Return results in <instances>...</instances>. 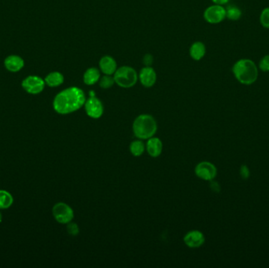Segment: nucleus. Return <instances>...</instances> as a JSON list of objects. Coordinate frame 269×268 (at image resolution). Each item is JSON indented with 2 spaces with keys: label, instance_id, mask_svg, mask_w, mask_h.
Masks as SVG:
<instances>
[{
  "label": "nucleus",
  "instance_id": "obj_1",
  "mask_svg": "<svg viewBox=\"0 0 269 268\" xmlns=\"http://www.w3.org/2000/svg\"><path fill=\"white\" fill-rule=\"evenodd\" d=\"M85 102L84 90L78 87H70L56 94L53 101V108L57 113L67 115L78 111L84 106Z\"/></svg>",
  "mask_w": 269,
  "mask_h": 268
},
{
  "label": "nucleus",
  "instance_id": "obj_2",
  "mask_svg": "<svg viewBox=\"0 0 269 268\" xmlns=\"http://www.w3.org/2000/svg\"><path fill=\"white\" fill-rule=\"evenodd\" d=\"M232 73L239 84L250 86L257 82L260 71L257 63L253 60L243 58L234 63Z\"/></svg>",
  "mask_w": 269,
  "mask_h": 268
},
{
  "label": "nucleus",
  "instance_id": "obj_3",
  "mask_svg": "<svg viewBox=\"0 0 269 268\" xmlns=\"http://www.w3.org/2000/svg\"><path fill=\"white\" fill-rule=\"evenodd\" d=\"M133 133L140 139H149L158 130L156 119L149 114H142L136 118L132 125Z\"/></svg>",
  "mask_w": 269,
  "mask_h": 268
},
{
  "label": "nucleus",
  "instance_id": "obj_4",
  "mask_svg": "<svg viewBox=\"0 0 269 268\" xmlns=\"http://www.w3.org/2000/svg\"><path fill=\"white\" fill-rule=\"evenodd\" d=\"M113 75L115 84L122 88H132L139 80L136 69L127 65L117 68Z\"/></svg>",
  "mask_w": 269,
  "mask_h": 268
},
{
  "label": "nucleus",
  "instance_id": "obj_5",
  "mask_svg": "<svg viewBox=\"0 0 269 268\" xmlns=\"http://www.w3.org/2000/svg\"><path fill=\"white\" fill-rule=\"evenodd\" d=\"M203 17L207 23L211 25L222 23L226 19L225 6L213 3L205 10Z\"/></svg>",
  "mask_w": 269,
  "mask_h": 268
},
{
  "label": "nucleus",
  "instance_id": "obj_6",
  "mask_svg": "<svg viewBox=\"0 0 269 268\" xmlns=\"http://www.w3.org/2000/svg\"><path fill=\"white\" fill-rule=\"evenodd\" d=\"M52 214L54 220L62 224L72 222L74 217L73 208L64 202L55 204L52 208Z\"/></svg>",
  "mask_w": 269,
  "mask_h": 268
},
{
  "label": "nucleus",
  "instance_id": "obj_7",
  "mask_svg": "<svg viewBox=\"0 0 269 268\" xmlns=\"http://www.w3.org/2000/svg\"><path fill=\"white\" fill-rule=\"evenodd\" d=\"M46 86L44 79L39 75H29L21 82V87L30 94H39L43 92Z\"/></svg>",
  "mask_w": 269,
  "mask_h": 268
},
{
  "label": "nucleus",
  "instance_id": "obj_8",
  "mask_svg": "<svg viewBox=\"0 0 269 268\" xmlns=\"http://www.w3.org/2000/svg\"><path fill=\"white\" fill-rule=\"evenodd\" d=\"M84 109L87 115L93 119L100 118L104 112V107L102 105V102L95 95H92L89 99H86Z\"/></svg>",
  "mask_w": 269,
  "mask_h": 268
},
{
  "label": "nucleus",
  "instance_id": "obj_9",
  "mask_svg": "<svg viewBox=\"0 0 269 268\" xmlns=\"http://www.w3.org/2000/svg\"><path fill=\"white\" fill-rule=\"evenodd\" d=\"M194 172L198 178L207 181L213 180L217 174V170L215 165L209 162H203L198 164L195 167Z\"/></svg>",
  "mask_w": 269,
  "mask_h": 268
},
{
  "label": "nucleus",
  "instance_id": "obj_10",
  "mask_svg": "<svg viewBox=\"0 0 269 268\" xmlns=\"http://www.w3.org/2000/svg\"><path fill=\"white\" fill-rule=\"evenodd\" d=\"M138 77L144 88H152L157 81L156 72L151 66H145L140 70Z\"/></svg>",
  "mask_w": 269,
  "mask_h": 268
},
{
  "label": "nucleus",
  "instance_id": "obj_11",
  "mask_svg": "<svg viewBox=\"0 0 269 268\" xmlns=\"http://www.w3.org/2000/svg\"><path fill=\"white\" fill-rule=\"evenodd\" d=\"M99 70L104 75H113L117 69V61L113 57L110 55H105L102 57L98 62Z\"/></svg>",
  "mask_w": 269,
  "mask_h": 268
},
{
  "label": "nucleus",
  "instance_id": "obj_12",
  "mask_svg": "<svg viewBox=\"0 0 269 268\" xmlns=\"http://www.w3.org/2000/svg\"><path fill=\"white\" fill-rule=\"evenodd\" d=\"M184 243L188 247L195 249L199 248L204 244L205 236L199 231H191L187 234L184 238Z\"/></svg>",
  "mask_w": 269,
  "mask_h": 268
},
{
  "label": "nucleus",
  "instance_id": "obj_13",
  "mask_svg": "<svg viewBox=\"0 0 269 268\" xmlns=\"http://www.w3.org/2000/svg\"><path fill=\"white\" fill-rule=\"evenodd\" d=\"M4 66L7 71L18 73L25 66V61L19 55H9L4 60Z\"/></svg>",
  "mask_w": 269,
  "mask_h": 268
},
{
  "label": "nucleus",
  "instance_id": "obj_14",
  "mask_svg": "<svg viewBox=\"0 0 269 268\" xmlns=\"http://www.w3.org/2000/svg\"><path fill=\"white\" fill-rule=\"evenodd\" d=\"M146 149L149 155L152 157H158L161 155L163 149L162 142L158 138H149L146 145Z\"/></svg>",
  "mask_w": 269,
  "mask_h": 268
},
{
  "label": "nucleus",
  "instance_id": "obj_15",
  "mask_svg": "<svg viewBox=\"0 0 269 268\" xmlns=\"http://www.w3.org/2000/svg\"><path fill=\"white\" fill-rule=\"evenodd\" d=\"M190 58L194 61H201L206 54V46L204 43L196 41L193 43L189 50Z\"/></svg>",
  "mask_w": 269,
  "mask_h": 268
},
{
  "label": "nucleus",
  "instance_id": "obj_16",
  "mask_svg": "<svg viewBox=\"0 0 269 268\" xmlns=\"http://www.w3.org/2000/svg\"><path fill=\"white\" fill-rule=\"evenodd\" d=\"M101 78V71L95 67L88 68L84 72L83 80L88 86H92L97 84Z\"/></svg>",
  "mask_w": 269,
  "mask_h": 268
},
{
  "label": "nucleus",
  "instance_id": "obj_17",
  "mask_svg": "<svg viewBox=\"0 0 269 268\" xmlns=\"http://www.w3.org/2000/svg\"><path fill=\"white\" fill-rule=\"evenodd\" d=\"M65 77L62 73L58 71L51 72L44 78L45 84L50 88H57L64 83Z\"/></svg>",
  "mask_w": 269,
  "mask_h": 268
},
{
  "label": "nucleus",
  "instance_id": "obj_18",
  "mask_svg": "<svg viewBox=\"0 0 269 268\" xmlns=\"http://www.w3.org/2000/svg\"><path fill=\"white\" fill-rule=\"evenodd\" d=\"M225 8L226 19H228L230 21H237L242 17V11L236 5H227L225 6Z\"/></svg>",
  "mask_w": 269,
  "mask_h": 268
},
{
  "label": "nucleus",
  "instance_id": "obj_19",
  "mask_svg": "<svg viewBox=\"0 0 269 268\" xmlns=\"http://www.w3.org/2000/svg\"><path fill=\"white\" fill-rule=\"evenodd\" d=\"M14 204V197L8 191L0 190V209H7Z\"/></svg>",
  "mask_w": 269,
  "mask_h": 268
},
{
  "label": "nucleus",
  "instance_id": "obj_20",
  "mask_svg": "<svg viewBox=\"0 0 269 268\" xmlns=\"http://www.w3.org/2000/svg\"><path fill=\"white\" fill-rule=\"evenodd\" d=\"M146 149L145 145L142 143V141L136 140L132 142L130 144V151L132 153V155L135 157H140L142 155Z\"/></svg>",
  "mask_w": 269,
  "mask_h": 268
},
{
  "label": "nucleus",
  "instance_id": "obj_21",
  "mask_svg": "<svg viewBox=\"0 0 269 268\" xmlns=\"http://www.w3.org/2000/svg\"><path fill=\"white\" fill-rule=\"evenodd\" d=\"M98 82H99V86L102 89H109L112 88L115 84L113 75H104L103 76H101L100 80Z\"/></svg>",
  "mask_w": 269,
  "mask_h": 268
},
{
  "label": "nucleus",
  "instance_id": "obj_22",
  "mask_svg": "<svg viewBox=\"0 0 269 268\" xmlns=\"http://www.w3.org/2000/svg\"><path fill=\"white\" fill-rule=\"evenodd\" d=\"M259 21L261 26L265 30H269V6L265 7L260 14Z\"/></svg>",
  "mask_w": 269,
  "mask_h": 268
},
{
  "label": "nucleus",
  "instance_id": "obj_23",
  "mask_svg": "<svg viewBox=\"0 0 269 268\" xmlns=\"http://www.w3.org/2000/svg\"><path fill=\"white\" fill-rule=\"evenodd\" d=\"M257 66H258L259 71L262 73H269V55H264L260 59Z\"/></svg>",
  "mask_w": 269,
  "mask_h": 268
},
{
  "label": "nucleus",
  "instance_id": "obj_24",
  "mask_svg": "<svg viewBox=\"0 0 269 268\" xmlns=\"http://www.w3.org/2000/svg\"><path fill=\"white\" fill-rule=\"evenodd\" d=\"M66 229L68 234L72 235V236H76V235H78L79 234V226L75 223L70 222L69 223H67Z\"/></svg>",
  "mask_w": 269,
  "mask_h": 268
},
{
  "label": "nucleus",
  "instance_id": "obj_25",
  "mask_svg": "<svg viewBox=\"0 0 269 268\" xmlns=\"http://www.w3.org/2000/svg\"><path fill=\"white\" fill-rule=\"evenodd\" d=\"M153 61H154L153 56L150 55V54H147V55L144 56L143 63L144 65H146V66H150V65H152Z\"/></svg>",
  "mask_w": 269,
  "mask_h": 268
},
{
  "label": "nucleus",
  "instance_id": "obj_26",
  "mask_svg": "<svg viewBox=\"0 0 269 268\" xmlns=\"http://www.w3.org/2000/svg\"><path fill=\"white\" fill-rule=\"evenodd\" d=\"M240 173H241L242 178L246 179L248 177L249 174H250V171H249L246 166H242V168L240 170Z\"/></svg>",
  "mask_w": 269,
  "mask_h": 268
},
{
  "label": "nucleus",
  "instance_id": "obj_27",
  "mask_svg": "<svg viewBox=\"0 0 269 268\" xmlns=\"http://www.w3.org/2000/svg\"><path fill=\"white\" fill-rule=\"evenodd\" d=\"M213 3H215V4L223 5V6H225V5L228 4L231 0H211Z\"/></svg>",
  "mask_w": 269,
  "mask_h": 268
},
{
  "label": "nucleus",
  "instance_id": "obj_28",
  "mask_svg": "<svg viewBox=\"0 0 269 268\" xmlns=\"http://www.w3.org/2000/svg\"><path fill=\"white\" fill-rule=\"evenodd\" d=\"M2 213L0 212V223H1V222H2Z\"/></svg>",
  "mask_w": 269,
  "mask_h": 268
}]
</instances>
